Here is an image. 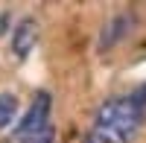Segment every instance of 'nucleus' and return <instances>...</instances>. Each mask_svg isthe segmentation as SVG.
Returning a JSON list of instances; mask_svg holds the SVG:
<instances>
[{
  "label": "nucleus",
  "instance_id": "f257e3e1",
  "mask_svg": "<svg viewBox=\"0 0 146 143\" xmlns=\"http://www.w3.org/2000/svg\"><path fill=\"white\" fill-rule=\"evenodd\" d=\"M146 117V85L126 97H111L96 108L91 126V143H131Z\"/></svg>",
  "mask_w": 146,
  "mask_h": 143
},
{
  "label": "nucleus",
  "instance_id": "f03ea898",
  "mask_svg": "<svg viewBox=\"0 0 146 143\" xmlns=\"http://www.w3.org/2000/svg\"><path fill=\"white\" fill-rule=\"evenodd\" d=\"M50 108H53L50 93H47V91H38V93H35V99L29 102L27 114H23L21 123L15 126L12 137H38V134H44V132H50V128H53Z\"/></svg>",
  "mask_w": 146,
  "mask_h": 143
},
{
  "label": "nucleus",
  "instance_id": "7ed1b4c3",
  "mask_svg": "<svg viewBox=\"0 0 146 143\" xmlns=\"http://www.w3.org/2000/svg\"><path fill=\"white\" fill-rule=\"evenodd\" d=\"M35 44H38V21L35 18L18 21L15 32H12V53H15V58H27Z\"/></svg>",
  "mask_w": 146,
  "mask_h": 143
},
{
  "label": "nucleus",
  "instance_id": "20e7f679",
  "mask_svg": "<svg viewBox=\"0 0 146 143\" xmlns=\"http://www.w3.org/2000/svg\"><path fill=\"white\" fill-rule=\"evenodd\" d=\"M131 23H135V18H131L129 12H120V15H114L111 21L105 23L102 35H100V50H111L114 44H120V41H123L126 35H129Z\"/></svg>",
  "mask_w": 146,
  "mask_h": 143
},
{
  "label": "nucleus",
  "instance_id": "39448f33",
  "mask_svg": "<svg viewBox=\"0 0 146 143\" xmlns=\"http://www.w3.org/2000/svg\"><path fill=\"white\" fill-rule=\"evenodd\" d=\"M18 114V97L15 93H0V128H6Z\"/></svg>",
  "mask_w": 146,
  "mask_h": 143
}]
</instances>
